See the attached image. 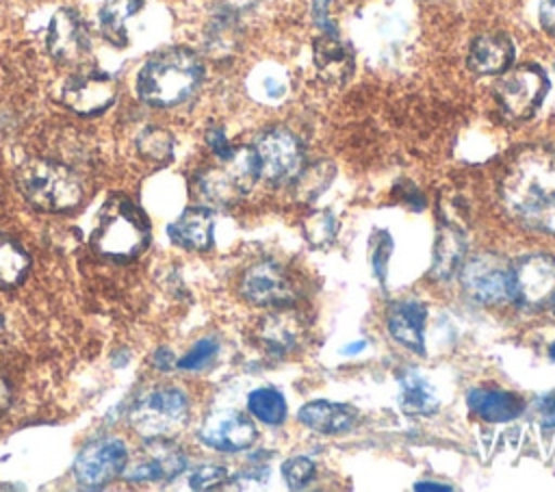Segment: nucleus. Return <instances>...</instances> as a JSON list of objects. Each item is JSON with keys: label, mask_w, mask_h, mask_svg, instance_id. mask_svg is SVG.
Segmentation results:
<instances>
[{"label": "nucleus", "mask_w": 555, "mask_h": 492, "mask_svg": "<svg viewBox=\"0 0 555 492\" xmlns=\"http://www.w3.org/2000/svg\"><path fill=\"white\" fill-rule=\"evenodd\" d=\"M501 199L520 225L555 234V150L518 152L505 169Z\"/></svg>", "instance_id": "nucleus-1"}, {"label": "nucleus", "mask_w": 555, "mask_h": 492, "mask_svg": "<svg viewBox=\"0 0 555 492\" xmlns=\"http://www.w3.org/2000/svg\"><path fill=\"white\" fill-rule=\"evenodd\" d=\"M204 78V65L189 48L152 54L137 74V95L150 106H176L189 100Z\"/></svg>", "instance_id": "nucleus-2"}, {"label": "nucleus", "mask_w": 555, "mask_h": 492, "mask_svg": "<svg viewBox=\"0 0 555 492\" xmlns=\"http://www.w3.org/2000/svg\"><path fill=\"white\" fill-rule=\"evenodd\" d=\"M15 184L24 199L43 212H67L82 202L80 178L63 163L28 158L15 169Z\"/></svg>", "instance_id": "nucleus-3"}, {"label": "nucleus", "mask_w": 555, "mask_h": 492, "mask_svg": "<svg viewBox=\"0 0 555 492\" xmlns=\"http://www.w3.org/2000/svg\"><path fill=\"white\" fill-rule=\"evenodd\" d=\"M91 243L102 256L128 260L147 247L150 223L134 202L124 195H115L102 206Z\"/></svg>", "instance_id": "nucleus-4"}, {"label": "nucleus", "mask_w": 555, "mask_h": 492, "mask_svg": "<svg viewBox=\"0 0 555 492\" xmlns=\"http://www.w3.org/2000/svg\"><path fill=\"white\" fill-rule=\"evenodd\" d=\"M128 420L145 440L173 438L189 420V399L176 386H154L134 399Z\"/></svg>", "instance_id": "nucleus-5"}, {"label": "nucleus", "mask_w": 555, "mask_h": 492, "mask_svg": "<svg viewBox=\"0 0 555 492\" xmlns=\"http://www.w3.org/2000/svg\"><path fill=\"white\" fill-rule=\"evenodd\" d=\"M260 178L254 147H236L219 167H210L197 176L199 193L221 206L238 202Z\"/></svg>", "instance_id": "nucleus-6"}, {"label": "nucleus", "mask_w": 555, "mask_h": 492, "mask_svg": "<svg viewBox=\"0 0 555 492\" xmlns=\"http://www.w3.org/2000/svg\"><path fill=\"white\" fill-rule=\"evenodd\" d=\"M548 91V78L542 67L525 63L505 69L494 85V98L507 119H529L542 104Z\"/></svg>", "instance_id": "nucleus-7"}, {"label": "nucleus", "mask_w": 555, "mask_h": 492, "mask_svg": "<svg viewBox=\"0 0 555 492\" xmlns=\"http://www.w3.org/2000/svg\"><path fill=\"white\" fill-rule=\"evenodd\" d=\"M251 147L258 160V173L267 182H273V184L293 182L297 173L304 169L301 143L286 128L264 130Z\"/></svg>", "instance_id": "nucleus-8"}, {"label": "nucleus", "mask_w": 555, "mask_h": 492, "mask_svg": "<svg viewBox=\"0 0 555 492\" xmlns=\"http://www.w3.org/2000/svg\"><path fill=\"white\" fill-rule=\"evenodd\" d=\"M555 297V256L527 254L512 264V299L525 310H538Z\"/></svg>", "instance_id": "nucleus-9"}, {"label": "nucleus", "mask_w": 555, "mask_h": 492, "mask_svg": "<svg viewBox=\"0 0 555 492\" xmlns=\"http://www.w3.org/2000/svg\"><path fill=\"white\" fill-rule=\"evenodd\" d=\"M464 290L481 303H501L512 299V262L496 254H479L460 267Z\"/></svg>", "instance_id": "nucleus-10"}, {"label": "nucleus", "mask_w": 555, "mask_h": 492, "mask_svg": "<svg viewBox=\"0 0 555 492\" xmlns=\"http://www.w3.org/2000/svg\"><path fill=\"white\" fill-rule=\"evenodd\" d=\"M128 464V449L119 438L89 442L74 462V477L85 488H102L121 477Z\"/></svg>", "instance_id": "nucleus-11"}, {"label": "nucleus", "mask_w": 555, "mask_h": 492, "mask_svg": "<svg viewBox=\"0 0 555 492\" xmlns=\"http://www.w3.org/2000/svg\"><path fill=\"white\" fill-rule=\"evenodd\" d=\"M186 468V455L171 438H147V444L134 462H128L121 477L130 483H167Z\"/></svg>", "instance_id": "nucleus-12"}, {"label": "nucleus", "mask_w": 555, "mask_h": 492, "mask_svg": "<svg viewBox=\"0 0 555 492\" xmlns=\"http://www.w3.org/2000/svg\"><path fill=\"white\" fill-rule=\"evenodd\" d=\"M117 87L113 76L98 69H82L67 78L63 87V102L78 115H100L115 100Z\"/></svg>", "instance_id": "nucleus-13"}, {"label": "nucleus", "mask_w": 555, "mask_h": 492, "mask_svg": "<svg viewBox=\"0 0 555 492\" xmlns=\"http://www.w3.org/2000/svg\"><path fill=\"white\" fill-rule=\"evenodd\" d=\"M48 52L54 61L78 65L89 56V33L82 17L72 9H61L52 15L46 37Z\"/></svg>", "instance_id": "nucleus-14"}, {"label": "nucleus", "mask_w": 555, "mask_h": 492, "mask_svg": "<svg viewBox=\"0 0 555 492\" xmlns=\"http://www.w3.org/2000/svg\"><path fill=\"white\" fill-rule=\"evenodd\" d=\"M256 425L249 416L236 410H219L204 418L199 427V440L217 451L234 453L249 449L256 442Z\"/></svg>", "instance_id": "nucleus-15"}, {"label": "nucleus", "mask_w": 555, "mask_h": 492, "mask_svg": "<svg viewBox=\"0 0 555 492\" xmlns=\"http://www.w3.org/2000/svg\"><path fill=\"white\" fill-rule=\"evenodd\" d=\"M241 293L247 301L269 308H286L295 299V290L284 269L271 260L251 264L241 280Z\"/></svg>", "instance_id": "nucleus-16"}, {"label": "nucleus", "mask_w": 555, "mask_h": 492, "mask_svg": "<svg viewBox=\"0 0 555 492\" xmlns=\"http://www.w3.org/2000/svg\"><path fill=\"white\" fill-rule=\"evenodd\" d=\"M514 61V43L503 33L479 35L468 50V67L479 76L503 74Z\"/></svg>", "instance_id": "nucleus-17"}, {"label": "nucleus", "mask_w": 555, "mask_h": 492, "mask_svg": "<svg viewBox=\"0 0 555 492\" xmlns=\"http://www.w3.org/2000/svg\"><path fill=\"white\" fill-rule=\"evenodd\" d=\"M425 319H427V308L421 301H414V299L397 301L388 310V332L397 342L423 355L425 353V338H423Z\"/></svg>", "instance_id": "nucleus-18"}, {"label": "nucleus", "mask_w": 555, "mask_h": 492, "mask_svg": "<svg viewBox=\"0 0 555 492\" xmlns=\"http://www.w3.org/2000/svg\"><path fill=\"white\" fill-rule=\"evenodd\" d=\"M167 232L176 245L191 251H206L212 245L215 217L208 208L193 206L186 208L173 223H169Z\"/></svg>", "instance_id": "nucleus-19"}, {"label": "nucleus", "mask_w": 555, "mask_h": 492, "mask_svg": "<svg viewBox=\"0 0 555 492\" xmlns=\"http://www.w3.org/2000/svg\"><path fill=\"white\" fill-rule=\"evenodd\" d=\"M299 420L319 433H343L358 420V410L347 403L310 401L299 410Z\"/></svg>", "instance_id": "nucleus-20"}, {"label": "nucleus", "mask_w": 555, "mask_h": 492, "mask_svg": "<svg viewBox=\"0 0 555 492\" xmlns=\"http://www.w3.org/2000/svg\"><path fill=\"white\" fill-rule=\"evenodd\" d=\"M468 407L488 423H505L522 414L525 401L509 390L477 388L468 392Z\"/></svg>", "instance_id": "nucleus-21"}, {"label": "nucleus", "mask_w": 555, "mask_h": 492, "mask_svg": "<svg viewBox=\"0 0 555 492\" xmlns=\"http://www.w3.org/2000/svg\"><path fill=\"white\" fill-rule=\"evenodd\" d=\"M314 65L321 78L327 82H345L353 72V56L347 46L340 43L336 33H323L314 41Z\"/></svg>", "instance_id": "nucleus-22"}, {"label": "nucleus", "mask_w": 555, "mask_h": 492, "mask_svg": "<svg viewBox=\"0 0 555 492\" xmlns=\"http://www.w3.org/2000/svg\"><path fill=\"white\" fill-rule=\"evenodd\" d=\"M464 254H466L464 234L453 225H444L438 232V238H436V245H434L431 275L438 277V280H449L462 267Z\"/></svg>", "instance_id": "nucleus-23"}, {"label": "nucleus", "mask_w": 555, "mask_h": 492, "mask_svg": "<svg viewBox=\"0 0 555 492\" xmlns=\"http://www.w3.org/2000/svg\"><path fill=\"white\" fill-rule=\"evenodd\" d=\"M399 403L410 416L434 414L438 410V397L434 386L416 371H405L399 377Z\"/></svg>", "instance_id": "nucleus-24"}, {"label": "nucleus", "mask_w": 555, "mask_h": 492, "mask_svg": "<svg viewBox=\"0 0 555 492\" xmlns=\"http://www.w3.org/2000/svg\"><path fill=\"white\" fill-rule=\"evenodd\" d=\"M141 7H143V0H106L100 9L102 37L108 43L124 48L128 43L126 24Z\"/></svg>", "instance_id": "nucleus-25"}, {"label": "nucleus", "mask_w": 555, "mask_h": 492, "mask_svg": "<svg viewBox=\"0 0 555 492\" xmlns=\"http://www.w3.org/2000/svg\"><path fill=\"white\" fill-rule=\"evenodd\" d=\"M30 269L26 249L11 236L0 234V288L11 290L20 286Z\"/></svg>", "instance_id": "nucleus-26"}, {"label": "nucleus", "mask_w": 555, "mask_h": 492, "mask_svg": "<svg viewBox=\"0 0 555 492\" xmlns=\"http://www.w3.org/2000/svg\"><path fill=\"white\" fill-rule=\"evenodd\" d=\"M299 323L293 314L286 312H275L271 316H267L260 325V338L262 342L278 353L291 351L297 340H299Z\"/></svg>", "instance_id": "nucleus-27"}, {"label": "nucleus", "mask_w": 555, "mask_h": 492, "mask_svg": "<svg viewBox=\"0 0 555 492\" xmlns=\"http://www.w3.org/2000/svg\"><path fill=\"white\" fill-rule=\"evenodd\" d=\"M247 410L254 418H258L264 425H282L288 412L286 399L278 388L262 386L249 392L247 397Z\"/></svg>", "instance_id": "nucleus-28"}, {"label": "nucleus", "mask_w": 555, "mask_h": 492, "mask_svg": "<svg viewBox=\"0 0 555 492\" xmlns=\"http://www.w3.org/2000/svg\"><path fill=\"white\" fill-rule=\"evenodd\" d=\"M137 147L145 158L163 163L173 154V139L163 128H145L137 139Z\"/></svg>", "instance_id": "nucleus-29"}, {"label": "nucleus", "mask_w": 555, "mask_h": 492, "mask_svg": "<svg viewBox=\"0 0 555 492\" xmlns=\"http://www.w3.org/2000/svg\"><path fill=\"white\" fill-rule=\"evenodd\" d=\"M336 230H338V221L330 210H319V212L310 215L304 223L306 238L314 247H323V245L332 243L336 236Z\"/></svg>", "instance_id": "nucleus-30"}, {"label": "nucleus", "mask_w": 555, "mask_h": 492, "mask_svg": "<svg viewBox=\"0 0 555 492\" xmlns=\"http://www.w3.org/2000/svg\"><path fill=\"white\" fill-rule=\"evenodd\" d=\"M314 472H317V466L312 459L308 457H291L282 464V475H284V481L288 483V488L293 490H299L304 485H308L312 479H314Z\"/></svg>", "instance_id": "nucleus-31"}, {"label": "nucleus", "mask_w": 555, "mask_h": 492, "mask_svg": "<svg viewBox=\"0 0 555 492\" xmlns=\"http://www.w3.org/2000/svg\"><path fill=\"white\" fill-rule=\"evenodd\" d=\"M228 481V470L217 464H204L195 468L189 477V488L193 490H215Z\"/></svg>", "instance_id": "nucleus-32"}, {"label": "nucleus", "mask_w": 555, "mask_h": 492, "mask_svg": "<svg viewBox=\"0 0 555 492\" xmlns=\"http://www.w3.org/2000/svg\"><path fill=\"white\" fill-rule=\"evenodd\" d=\"M219 351V345L210 338H204V340H197L182 360H178V366L184 368V371H197L202 366H206Z\"/></svg>", "instance_id": "nucleus-33"}, {"label": "nucleus", "mask_w": 555, "mask_h": 492, "mask_svg": "<svg viewBox=\"0 0 555 492\" xmlns=\"http://www.w3.org/2000/svg\"><path fill=\"white\" fill-rule=\"evenodd\" d=\"M390 251H392V236L386 230L375 232V245H373L371 264H373V273L377 275L379 282H384V277H386V267H388Z\"/></svg>", "instance_id": "nucleus-34"}, {"label": "nucleus", "mask_w": 555, "mask_h": 492, "mask_svg": "<svg viewBox=\"0 0 555 492\" xmlns=\"http://www.w3.org/2000/svg\"><path fill=\"white\" fill-rule=\"evenodd\" d=\"M533 407H535V414L542 420V425H555V390L540 394L535 399Z\"/></svg>", "instance_id": "nucleus-35"}, {"label": "nucleus", "mask_w": 555, "mask_h": 492, "mask_svg": "<svg viewBox=\"0 0 555 492\" xmlns=\"http://www.w3.org/2000/svg\"><path fill=\"white\" fill-rule=\"evenodd\" d=\"M206 141H208V145H210V150L217 154V158L221 160V158H228L230 154H232V145L228 143V139H225V134L219 130V128H212V130H208V134H206Z\"/></svg>", "instance_id": "nucleus-36"}, {"label": "nucleus", "mask_w": 555, "mask_h": 492, "mask_svg": "<svg viewBox=\"0 0 555 492\" xmlns=\"http://www.w3.org/2000/svg\"><path fill=\"white\" fill-rule=\"evenodd\" d=\"M540 24L551 37H555V0L540 2Z\"/></svg>", "instance_id": "nucleus-37"}, {"label": "nucleus", "mask_w": 555, "mask_h": 492, "mask_svg": "<svg viewBox=\"0 0 555 492\" xmlns=\"http://www.w3.org/2000/svg\"><path fill=\"white\" fill-rule=\"evenodd\" d=\"M327 4H330V0H314V20L323 33H336L334 24L327 17Z\"/></svg>", "instance_id": "nucleus-38"}, {"label": "nucleus", "mask_w": 555, "mask_h": 492, "mask_svg": "<svg viewBox=\"0 0 555 492\" xmlns=\"http://www.w3.org/2000/svg\"><path fill=\"white\" fill-rule=\"evenodd\" d=\"M173 360H176L173 353H171L169 349H165V347L154 353V364H156L158 368H163V371H169V368L173 366Z\"/></svg>", "instance_id": "nucleus-39"}, {"label": "nucleus", "mask_w": 555, "mask_h": 492, "mask_svg": "<svg viewBox=\"0 0 555 492\" xmlns=\"http://www.w3.org/2000/svg\"><path fill=\"white\" fill-rule=\"evenodd\" d=\"M11 401H13V392H11V386L7 384V379H4V377H0V416H2V414L9 410Z\"/></svg>", "instance_id": "nucleus-40"}, {"label": "nucleus", "mask_w": 555, "mask_h": 492, "mask_svg": "<svg viewBox=\"0 0 555 492\" xmlns=\"http://www.w3.org/2000/svg\"><path fill=\"white\" fill-rule=\"evenodd\" d=\"M416 490H451V485H442V483H416Z\"/></svg>", "instance_id": "nucleus-41"}, {"label": "nucleus", "mask_w": 555, "mask_h": 492, "mask_svg": "<svg viewBox=\"0 0 555 492\" xmlns=\"http://www.w3.org/2000/svg\"><path fill=\"white\" fill-rule=\"evenodd\" d=\"M364 347V340H360V345H353V347H347L345 353H351V351H360Z\"/></svg>", "instance_id": "nucleus-42"}, {"label": "nucleus", "mask_w": 555, "mask_h": 492, "mask_svg": "<svg viewBox=\"0 0 555 492\" xmlns=\"http://www.w3.org/2000/svg\"><path fill=\"white\" fill-rule=\"evenodd\" d=\"M548 353H551V358H553V360H555V342H553V345H551V349H548Z\"/></svg>", "instance_id": "nucleus-43"}, {"label": "nucleus", "mask_w": 555, "mask_h": 492, "mask_svg": "<svg viewBox=\"0 0 555 492\" xmlns=\"http://www.w3.org/2000/svg\"><path fill=\"white\" fill-rule=\"evenodd\" d=\"M551 306H553V314H555V297H553V301H551Z\"/></svg>", "instance_id": "nucleus-44"}]
</instances>
